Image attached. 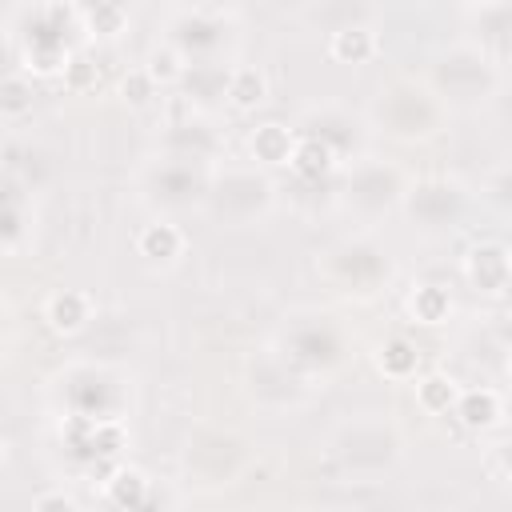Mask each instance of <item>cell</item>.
Returning a JSON list of instances; mask_svg holds the SVG:
<instances>
[{
    "mask_svg": "<svg viewBox=\"0 0 512 512\" xmlns=\"http://www.w3.org/2000/svg\"><path fill=\"white\" fill-rule=\"evenodd\" d=\"M508 376H512V360H508Z\"/></svg>",
    "mask_w": 512,
    "mask_h": 512,
    "instance_id": "cell-19",
    "label": "cell"
},
{
    "mask_svg": "<svg viewBox=\"0 0 512 512\" xmlns=\"http://www.w3.org/2000/svg\"><path fill=\"white\" fill-rule=\"evenodd\" d=\"M372 48H376V40H372L368 28H340V32L332 36V56H336V60H348V64L368 60Z\"/></svg>",
    "mask_w": 512,
    "mask_h": 512,
    "instance_id": "cell-5",
    "label": "cell"
},
{
    "mask_svg": "<svg viewBox=\"0 0 512 512\" xmlns=\"http://www.w3.org/2000/svg\"><path fill=\"white\" fill-rule=\"evenodd\" d=\"M452 400H456V384H452V380H444V376H428V380L420 384V404H424L428 412H448Z\"/></svg>",
    "mask_w": 512,
    "mask_h": 512,
    "instance_id": "cell-11",
    "label": "cell"
},
{
    "mask_svg": "<svg viewBox=\"0 0 512 512\" xmlns=\"http://www.w3.org/2000/svg\"><path fill=\"white\" fill-rule=\"evenodd\" d=\"M88 20H92V28L116 32V28H120V20H124V12H120L116 4H100V8H92V12H88Z\"/></svg>",
    "mask_w": 512,
    "mask_h": 512,
    "instance_id": "cell-15",
    "label": "cell"
},
{
    "mask_svg": "<svg viewBox=\"0 0 512 512\" xmlns=\"http://www.w3.org/2000/svg\"><path fill=\"white\" fill-rule=\"evenodd\" d=\"M180 232L172 228V224H148L144 232H140V252L144 256H152V260H168V256H176L180 252Z\"/></svg>",
    "mask_w": 512,
    "mask_h": 512,
    "instance_id": "cell-8",
    "label": "cell"
},
{
    "mask_svg": "<svg viewBox=\"0 0 512 512\" xmlns=\"http://www.w3.org/2000/svg\"><path fill=\"white\" fill-rule=\"evenodd\" d=\"M328 164H332V148L320 144V140H312V136L292 148V168H296L300 176H324Z\"/></svg>",
    "mask_w": 512,
    "mask_h": 512,
    "instance_id": "cell-7",
    "label": "cell"
},
{
    "mask_svg": "<svg viewBox=\"0 0 512 512\" xmlns=\"http://www.w3.org/2000/svg\"><path fill=\"white\" fill-rule=\"evenodd\" d=\"M508 468H512V452H508Z\"/></svg>",
    "mask_w": 512,
    "mask_h": 512,
    "instance_id": "cell-18",
    "label": "cell"
},
{
    "mask_svg": "<svg viewBox=\"0 0 512 512\" xmlns=\"http://www.w3.org/2000/svg\"><path fill=\"white\" fill-rule=\"evenodd\" d=\"M496 416H500L496 392L476 388V392H464V396H460V420H464L468 428H488V424H496Z\"/></svg>",
    "mask_w": 512,
    "mask_h": 512,
    "instance_id": "cell-3",
    "label": "cell"
},
{
    "mask_svg": "<svg viewBox=\"0 0 512 512\" xmlns=\"http://www.w3.org/2000/svg\"><path fill=\"white\" fill-rule=\"evenodd\" d=\"M292 136H288V128H280V124H264V128H256V136H252V152L260 156V160H272V164H280V160H292Z\"/></svg>",
    "mask_w": 512,
    "mask_h": 512,
    "instance_id": "cell-4",
    "label": "cell"
},
{
    "mask_svg": "<svg viewBox=\"0 0 512 512\" xmlns=\"http://www.w3.org/2000/svg\"><path fill=\"white\" fill-rule=\"evenodd\" d=\"M380 368H384L388 376H408V372L416 368L412 344H408V340H388L384 352H380Z\"/></svg>",
    "mask_w": 512,
    "mask_h": 512,
    "instance_id": "cell-10",
    "label": "cell"
},
{
    "mask_svg": "<svg viewBox=\"0 0 512 512\" xmlns=\"http://www.w3.org/2000/svg\"><path fill=\"white\" fill-rule=\"evenodd\" d=\"M264 76L256 72V68H236L232 76H228V96H232V104L236 108H256L260 100H264Z\"/></svg>",
    "mask_w": 512,
    "mask_h": 512,
    "instance_id": "cell-6",
    "label": "cell"
},
{
    "mask_svg": "<svg viewBox=\"0 0 512 512\" xmlns=\"http://www.w3.org/2000/svg\"><path fill=\"white\" fill-rule=\"evenodd\" d=\"M108 492H112V500H116L120 508H132V504L144 500V476H140V472H116Z\"/></svg>",
    "mask_w": 512,
    "mask_h": 512,
    "instance_id": "cell-12",
    "label": "cell"
},
{
    "mask_svg": "<svg viewBox=\"0 0 512 512\" xmlns=\"http://www.w3.org/2000/svg\"><path fill=\"white\" fill-rule=\"evenodd\" d=\"M4 104H8V108H20V84H16V80L4 84Z\"/></svg>",
    "mask_w": 512,
    "mask_h": 512,
    "instance_id": "cell-17",
    "label": "cell"
},
{
    "mask_svg": "<svg viewBox=\"0 0 512 512\" xmlns=\"http://www.w3.org/2000/svg\"><path fill=\"white\" fill-rule=\"evenodd\" d=\"M180 72V56L172 52V48H156L152 56H148V76L152 80H172Z\"/></svg>",
    "mask_w": 512,
    "mask_h": 512,
    "instance_id": "cell-13",
    "label": "cell"
},
{
    "mask_svg": "<svg viewBox=\"0 0 512 512\" xmlns=\"http://www.w3.org/2000/svg\"><path fill=\"white\" fill-rule=\"evenodd\" d=\"M48 320H52V328H60V332H76V328L88 320V296H84V292H60V296H52Z\"/></svg>",
    "mask_w": 512,
    "mask_h": 512,
    "instance_id": "cell-2",
    "label": "cell"
},
{
    "mask_svg": "<svg viewBox=\"0 0 512 512\" xmlns=\"http://www.w3.org/2000/svg\"><path fill=\"white\" fill-rule=\"evenodd\" d=\"M152 84H156V80L148 76V68H140V72H128V76H124V96H128L132 104H144V100L152 96Z\"/></svg>",
    "mask_w": 512,
    "mask_h": 512,
    "instance_id": "cell-14",
    "label": "cell"
},
{
    "mask_svg": "<svg viewBox=\"0 0 512 512\" xmlns=\"http://www.w3.org/2000/svg\"><path fill=\"white\" fill-rule=\"evenodd\" d=\"M36 512H76V504H72L68 496L52 492V496H40V500H36Z\"/></svg>",
    "mask_w": 512,
    "mask_h": 512,
    "instance_id": "cell-16",
    "label": "cell"
},
{
    "mask_svg": "<svg viewBox=\"0 0 512 512\" xmlns=\"http://www.w3.org/2000/svg\"><path fill=\"white\" fill-rule=\"evenodd\" d=\"M412 312L424 320V324H436V320H444V312H448V292L444 288H416V296H412Z\"/></svg>",
    "mask_w": 512,
    "mask_h": 512,
    "instance_id": "cell-9",
    "label": "cell"
},
{
    "mask_svg": "<svg viewBox=\"0 0 512 512\" xmlns=\"http://www.w3.org/2000/svg\"><path fill=\"white\" fill-rule=\"evenodd\" d=\"M468 276H472V284H476V288H484V292H496V288H504V284H508V276H512V264H508L504 248H496V244H484V248H476V252L468 256Z\"/></svg>",
    "mask_w": 512,
    "mask_h": 512,
    "instance_id": "cell-1",
    "label": "cell"
}]
</instances>
